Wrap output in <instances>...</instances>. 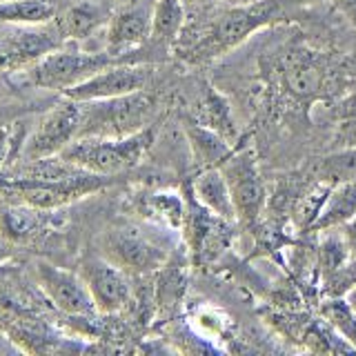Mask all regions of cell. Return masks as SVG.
<instances>
[{
	"label": "cell",
	"mask_w": 356,
	"mask_h": 356,
	"mask_svg": "<svg viewBox=\"0 0 356 356\" xmlns=\"http://www.w3.org/2000/svg\"><path fill=\"white\" fill-rule=\"evenodd\" d=\"M289 0H248L218 14L200 29L183 27L174 49L187 63H207L238 47L256 29L283 14Z\"/></svg>",
	"instance_id": "obj_1"
},
{
	"label": "cell",
	"mask_w": 356,
	"mask_h": 356,
	"mask_svg": "<svg viewBox=\"0 0 356 356\" xmlns=\"http://www.w3.org/2000/svg\"><path fill=\"white\" fill-rule=\"evenodd\" d=\"M111 178L76 172L67 178H33V176H16L7 174L0 176V196L7 198L9 203H20L33 209L47 211L56 207H65L81 200L89 194L98 192L105 185H109Z\"/></svg>",
	"instance_id": "obj_2"
},
{
	"label": "cell",
	"mask_w": 356,
	"mask_h": 356,
	"mask_svg": "<svg viewBox=\"0 0 356 356\" xmlns=\"http://www.w3.org/2000/svg\"><path fill=\"white\" fill-rule=\"evenodd\" d=\"M152 143L154 129L149 127L120 138L81 136L67 145L58 156L89 174L111 178L136 167L145 152L152 147Z\"/></svg>",
	"instance_id": "obj_3"
},
{
	"label": "cell",
	"mask_w": 356,
	"mask_h": 356,
	"mask_svg": "<svg viewBox=\"0 0 356 356\" xmlns=\"http://www.w3.org/2000/svg\"><path fill=\"white\" fill-rule=\"evenodd\" d=\"M154 98L145 92H134L116 98L85 100L81 103V136L120 138L147 129L154 116Z\"/></svg>",
	"instance_id": "obj_4"
},
{
	"label": "cell",
	"mask_w": 356,
	"mask_h": 356,
	"mask_svg": "<svg viewBox=\"0 0 356 356\" xmlns=\"http://www.w3.org/2000/svg\"><path fill=\"white\" fill-rule=\"evenodd\" d=\"M129 60L120 58V56L111 51H83V49H72V47H58L56 51L47 54L40 58L36 65H31L27 72V81L33 87L49 89V92H67L76 85L87 81L89 76L98 74L105 67Z\"/></svg>",
	"instance_id": "obj_5"
},
{
	"label": "cell",
	"mask_w": 356,
	"mask_h": 356,
	"mask_svg": "<svg viewBox=\"0 0 356 356\" xmlns=\"http://www.w3.org/2000/svg\"><path fill=\"white\" fill-rule=\"evenodd\" d=\"M103 256L127 274H145L165 265L167 250L138 225H114L103 236Z\"/></svg>",
	"instance_id": "obj_6"
},
{
	"label": "cell",
	"mask_w": 356,
	"mask_h": 356,
	"mask_svg": "<svg viewBox=\"0 0 356 356\" xmlns=\"http://www.w3.org/2000/svg\"><path fill=\"white\" fill-rule=\"evenodd\" d=\"M78 129H81V103L72 98H63L27 134L20 161L58 156L67 145L78 138Z\"/></svg>",
	"instance_id": "obj_7"
},
{
	"label": "cell",
	"mask_w": 356,
	"mask_h": 356,
	"mask_svg": "<svg viewBox=\"0 0 356 356\" xmlns=\"http://www.w3.org/2000/svg\"><path fill=\"white\" fill-rule=\"evenodd\" d=\"M54 22L44 25H0V56L5 70H29L47 54L63 47Z\"/></svg>",
	"instance_id": "obj_8"
},
{
	"label": "cell",
	"mask_w": 356,
	"mask_h": 356,
	"mask_svg": "<svg viewBox=\"0 0 356 356\" xmlns=\"http://www.w3.org/2000/svg\"><path fill=\"white\" fill-rule=\"evenodd\" d=\"M220 172L227 181L236 218L252 225L259 220L265 205V185L256 159L250 152L234 149L229 159L220 165Z\"/></svg>",
	"instance_id": "obj_9"
},
{
	"label": "cell",
	"mask_w": 356,
	"mask_h": 356,
	"mask_svg": "<svg viewBox=\"0 0 356 356\" xmlns=\"http://www.w3.org/2000/svg\"><path fill=\"white\" fill-rule=\"evenodd\" d=\"M36 278L49 303L63 314L74 318H94L98 314L81 274L40 261L36 265Z\"/></svg>",
	"instance_id": "obj_10"
},
{
	"label": "cell",
	"mask_w": 356,
	"mask_h": 356,
	"mask_svg": "<svg viewBox=\"0 0 356 356\" xmlns=\"http://www.w3.org/2000/svg\"><path fill=\"white\" fill-rule=\"evenodd\" d=\"M154 0H127L116 5L105 27V49L125 58L147 44L152 33Z\"/></svg>",
	"instance_id": "obj_11"
},
{
	"label": "cell",
	"mask_w": 356,
	"mask_h": 356,
	"mask_svg": "<svg viewBox=\"0 0 356 356\" xmlns=\"http://www.w3.org/2000/svg\"><path fill=\"white\" fill-rule=\"evenodd\" d=\"M149 81V70L138 65L136 60H120L100 70L98 74L89 76L87 81L67 89L63 94L65 98H72L76 103L85 100H103V98H116L134 92H143Z\"/></svg>",
	"instance_id": "obj_12"
},
{
	"label": "cell",
	"mask_w": 356,
	"mask_h": 356,
	"mask_svg": "<svg viewBox=\"0 0 356 356\" xmlns=\"http://www.w3.org/2000/svg\"><path fill=\"white\" fill-rule=\"evenodd\" d=\"M83 281L92 294L98 314H116L125 309L131 300L129 274L105 256H94L83 263Z\"/></svg>",
	"instance_id": "obj_13"
},
{
	"label": "cell",
	"mask_w": 356,
	"mask_h": 356,
	"mask_svg": "<svg viewBox=\"0 0 356 356\" xmlns=\"http://www.w3.org/2000/svg\"><path fill=\"white\" fill-rule=\"evenodd\" d=\"M114 7V0H76L60 14H56L51 22L58 29L63 42H83L107 27Z\"/></svg>",
	"instance_id": "obj_14"
},
{
	"label": "cell",
	"mask_w": 356,
	"mask_h": 356,
	"mask_svg": "<svg viewBox=\"0 0 356 356\" xmlns=\"http://www.w3.org/2000/svg\"><path fill=\"white\" fill-rule=\"evenodd\" d=\"M192 194L205 209H209L211 214L222 218V220H236V209L232 203V194L225 176H222L220 167H207L200 170V174L194 178L192 183Z\"/></svg>",
	"instance_id": "obj_15"
},
{
	"label": "cell",
	"mask_w": 356,
	"mask_h": 356,
	"mask_svg": "<svg viewBox=\"0 0 356 356\" xmlns=\"http://www.w3.org/2000/svg\"><path fill=\"white\" fill-rule=\"evenodd\" d=\"M185 22H187V14L183 0H154L152 33L147 40L149 47L159 51L172 49L178 36H181Z\"/></svg>",
	"instance_id": "obj_16"
},
{
	"label": "cell",
	"mask_w": 356,
	"mask_h": 356,
	"mask_svg": "<svg viewBox=\"0 0 356 356\" xmlns=\"http://www.w3.org/2000/svg\"><path fill=\"white\" fill-rule=\"evenodd\" d=\"M185 136H187L194 161L203 167V170H207V167H220L234 154V147L227 138H222L214 129L200 125L198 120L187 122Z\"/></svg>",
	"instance_id": "obj_17"
},
{
	"label": "cell",
	"mask_w": 356,
	"mask_h": 356,
	"mask_svg": "<svg viewBox=\"0 0 356 356\" xmlns=\"http://www.w3.org/2000/svg\"><path fill=\"white\" fill-rule=\"evenodd\" d=\"M356 216V181L330 187L325 203L321 207V214L314 222V232H327L345 225Z\"/></svg>",
	"instance_id": "obj_18"
},
{
	"label": "cell",
	"mask_w": 356,
	"mask_h": 356,
	"mask_svg": "<svg viewBox=\"0 0 356 356\" xmlns=\"http://www.w3.org/2000/svg\"><path fill=\"white\" fill-rule=\"evenodd\" d=\"M40 209L20 203H9L0 207V234L5 243H27L38 234Z\"/></svg>",
	"instance_id": "obj_19"
},
{
	"label": "cell",
	"mask_w": 356,
	"mask_h": 356,
	"mask_svg": "<svg viewBox=\"0 0 356 356\" xmlns=\"http://www.w3.org/2000/svg\"><path fill=\"white\" fill-rule=\"evenodd\" d=\"M56 14L54 0H0V25H44Z\"/></svg>",
	"instance_id": "obj_20"
},
{
	"label": "cell",
	"mask_w": 356,
	"mask_h": 356,
	"mask_svg": "<svg viewBox=\"0 0 356 356\" xmlns=\"http://www.w3.org/2000/svg\"><path fill=\"white\" fill-rule=\"evenodd\" d=\"M138 209L145 216L161 222V225L170 229H183L185 222V198H181L174 192H154L140 198Z\"/></svg>",
	"instance_id": "obj_21"
},
{
	"label": "cell",
	"mask_w": 356,
	"mask_h": 356,
	"mask_svg": "<svg viewBox=\"0 0 356 356\" xmlns=\"http://www.w3.org/2000/svg\"><path fill=\"white\" fill-rule=\"evenodd\" d=\"M200 125H205L209 129L218 131L222 138H227L229 143L238 136V129L234 125V118H232V111L227 100L222 98L216 92H209L205 94L203 103H200V118H198Z\"/></svg>",
	"instance_id": "obj_22"
},
{
	"label": "cell",
	"mask_w": 356,
	"mask_h": 356,
	"mask_svg": "<svg viewBox=\"0 0 356 356\" xmlns=\"http://www.w3.org/2000/svg\"><path fill=\"white\" fill-rule=\"evenodd\" d=\"M352 265L350 248L343 238L341 227L327 229L325 236L318 243V267L325 276H337L339 272H345Z\"/></svg>",
	"instance_id": "obj_23"
},
{
	"label": "cell",
	"mask_w": 356,
	"mask_h": 356,
	"mask_svg": "<svg viewBox=\"0 0 356 356\" xmlns=\"http://www.w3.org/2000/svg\"><path fill=\"white\" fill-rule=\"evenodd\" d=\"M323 83V72L309 58H294L285 67V85L298 98L314 96Z\"/></svg>",
	"instance_id": "obj_24"
},
{
	"label": "cell",
	"mask_w": 356,
	"mask_h": 356,
	"mask_svg": "<svg viewBox=\"0 0 356 356\" xmlns=\"http://www.w3.org/2000/svg\"><path fill=\"white\" fill-rule=\"evenodd\" d=\"M321 316L327 325L356 350V312L348 298L332 296L321 305Z\"/></svg>",
	"instance_id": "obj_25"
},
{
	"label": "cell",
	"mask_w": 356,
	"mask_h": 356,
	"mask_svg": "<svg viewBox=\"0 0 356 356\" xmlns=\"http://www.w3.org/2000/svg\"><path fill=\"white\" fill-rule=\"evenodd\" d=\"M318 181L327 187L356 181V149H343L323 159L316 167Z\"/></svg>",
	"instance_id": "obj_26"
},
{
	"label": "cell",
	"mask_w": 356,
	"mask_h": 356,
	"mask_svg": "<svg viewBox=\"0 0 356 356\" xmlns=\"http://www.w3.org/2000/svg\"><path fill=\"white\" fill-rule=\"evenodd\" d=\"M25 138L27 136L20 131V127H0V170L9 161H20Z\"/></svg>",
	"instance_id": "obj_27"
},
{
	"label": "cell",
	"mask_w": 356,
	"mask_h": 356,
	"mask_svg": "<svg viewBox=\"0 0 356 356\" xmlns=\"http://www.w3.org/2000/svg\"><path fill=\"white\" fill-rule=\"evenodd\" d=\"M341 232H343V238L348 243L350 248V259H352V267H356V216L350 218L345 225H341Z\"/></svg>",
	"instance_id": "obj_28"
},
{
	"label": "cell",
	"mask_w": 356,
	"mask_h": 356,
	"mask_svg": "<svg viewBox=\"0 0 356 356\" xmlns=\"http://www.w3.org/2000/svg\"><path fill=\"white\" fill-rule=\"evenodd\" d=\"M185 5H214V3H225V0H183ZM241 3H248V0H241Z\"/></svg>",
	"instance_id": "obj_29"
},
{
	"label": "cell",
	"mask_w": 356,
	"mask_h": 356,
	"mask_svg": "<svg viewBox=\"0 0 356 356\" xmlns=\"http://www.w3.org/2000/svg\"><path fill=\"white\" fill-rule=\"evenodd\" d=\"M348 303H350V305L354 307V312H356V285L348 292Z\"/></svg>",
	"instance_id": "obj_30"
},
{
	"label": "cell",
	"mask_w": 356,
	"mask_h": 356,
	"mask_svg": "<svg viewBox=\"0 0 356 356\" xmlns=\"http://www.w3.org/2000/svg\"><path fill=\"white\" fill-rule=\"evenodd\" d=\"M122 3H127V0H114V5H122Z\"/></svg>",
	"instance_id": "obj_31"
},
{
	"label": "cell",
	"mask_w": 356,
	"mask_h": 356,
	"mask_svg": "<svg viewBox=\"0 0 356 356\" xmlns=\"http://www.w3.org/2000/svg\"><path fill=\"white\" fill-rule=\"evenodd\" d=\"M3 245H5V241H3V234H0V250H3Z\"/></svg>",
	"instance_id": "obj_32"
}]
</instances>
